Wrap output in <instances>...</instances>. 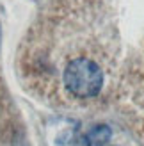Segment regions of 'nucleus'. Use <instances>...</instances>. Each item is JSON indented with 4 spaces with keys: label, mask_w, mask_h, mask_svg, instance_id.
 <instances>
[{
    "label": "nucleus",
    "mask_w": 144,
    "mask_h": 146,
    "mask_svg": "<svg viewBox=\"0 0 144 146\" xmlns=\"http://www.w3.org/2000/svg\"><path fill=\"white\" fill-rule=\"evenodd\" d=\"M66 89L77 98H92L103 86V73L100 66L89 57L71 59L62 73Z\"/></svg>",
    "instance_id": "nucleus-1"
},
{
    "label": "nucleus",
    "mask_w": 144,
    "mask_h": 146,
    "mask_svg": "<svg viewBox=\"0 0 144 146\" xmlns=\"http://www.w3.org/2000/svg\"><path fill=\"white\" fill-rule=\"evenodd\" d=\"M109 139H110V128L105 125H100L85 134L78 143V146H103Z\"/></svg>",
    "instance_id": "nucleus-2"
}]
</instances>
